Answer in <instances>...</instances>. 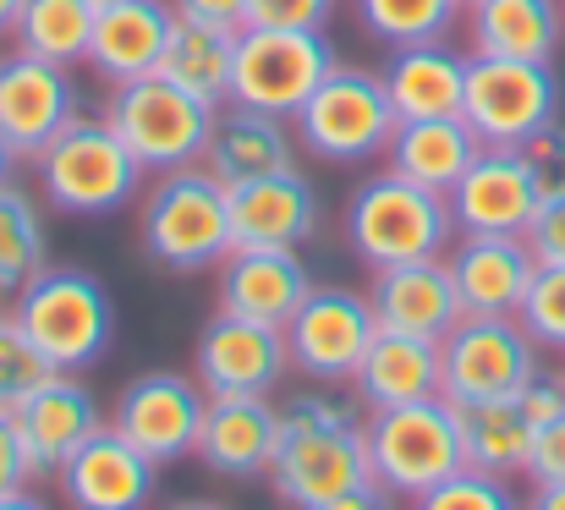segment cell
Returning <instances> with one entry per match:
<instances>
[{
    "label": "cell",
    "instance_id": "obj_38",
    "mask_svg": "<svg viewBox=\"0 0 565 510\" xmlns=\"http://www.w3.org/2000/svg\"><path fill=\"white\" fill-rule=\"evenodd\" d=\"M341 0H247L242 28H324Z\"/></svg>",
    "mask_w": 565,
    "mask_h": 510
},
{
    "label": "cell",
    "instance_id": "obj_40",
    "mask_svg": "<svg viewBox=\"0 0 565 510\" xmlns=\"http://www.w3.org/2000/svg\"><path fill=\"white\" fill-rule=\"evenodd\" d=\"M527 247L539 253V264H565V192L539 203V214L527 225Z\"/></svg>",
    "mask_w": 565,
    "mask_h": 510
},
{
    "label": "cell",
    "instance_id": "obj_36",
    "mask_svg": "<svg viewBox=\"0 0 565 510\" xmlns=\"http://www.w3.org/2000/svg\"><path fill=\"white\" fill-rule=\"evenodd\" d=\"M412 510H522V500L511 495L505 478L478 472V467H461L445 484H434L428 495H417Z\"/></svg>",
    "mask_w": 565,
    "mask_h": 510
},
{
    "label": "cell",
    "instance_id": "obj_54",
    "mask_svg": "<svg viewBox=\"0 0 565 510\" xmlns=\"http://www.w3.org/2000/svg\"><path fill=\"white\" fill-rule=\"evenodd\" d=\"M561 6H565V0H561Z\"/></svg>",
    "mask_w": 565,
    "mask_h": 510
},
{
    "label": "cell",
    "instance_id": "obj_23",
    "mask_svg": "<svg viewBox=\"0 0 565 510\" xmlns=\"http://www.w3.org/2000/svg\"><path fill=\"white\" fill-rule=\"evenodd\" d=\"M369 302H374L379 330H395V336L445 340L461 319H467L445 258H417V264H390V269H374Z\"/></svg>",
    "mask_w": 565,
    "mask_h": 510
},
{
    "label": "cell",
    "instance_id": "obj_47",
    "mask_svg": "<svg viewBox=\"0 0 565 510\" xmlns=\"http://www.w3.org/2000/svg\"><path fill=\"white\" fill-rule=\"evenodd\" d=\"M0 510H50L39 495H28V489H11V495H0Z\"/></svg>",
    "mask_w": 565,
    "mask_h": 510
},
{
    "label": "cell",
    "instance_id": "obj_5",
    "mask_svg": "<svg viewBox=\"0 0 565 510\" xmlns=\"http://www.w3.org/2000/svg\"><path fill=\"white\" fill-rule=\"evenodd\" d=\"M369 461H374V484H384L390 495L401 500L428 495L434 484L467 467L461 406L445 395H428V401L369 412Z\"/></svg>",
    "mask_w": 565,
    "mask_h": 510
},
{
    "label": "cell",
    "instance_id": "obj_24",
    "mask_svg": "<svg viewBox=\"0 0 565 510\" xmlns=\"http://www.w3.org/2000/svg\"><path fill=\"white\" fill-rule=\"evenodd\" d=\"M177 28V6L171 0H110L94 17V39H88V66L116 88V83H138L154 77L166 61Z\"/></svg>",
    "mask_w": 565,
    "mask_h": 510
},
{
    "label": "cell",
    "instance_id": "obj_33",
    "mask_svg": "<svg viewBox=\"0 0 565 510\" xmlns=\"http://www.w3.org/2000/svg\"><path fill=\"white\" fill-rule=\"evenodd\" d=\"M44 264H50L44 209L28 187L6 181L0 187V302H11Z\"/></svg>",
    "mask_w": 565,
    "mask_h": 510
},
{
    "label": "cell",
    "instance_id": "obj_28",
    "mask_svg": "<svg viewBox=\"0 0 565 510\" xmlns=\"http://www.w3.org/2000/svg\"><path fill=\"white\" fill-rule=\"evenodd\" d=\"M467 44L472 55L555 61V50L565 44V6L561 0H472Z\"/></svg>",
    "mask_w": 565,
    "mask_h": 510
},
{
    "label": "cell",
    "instance_id": "obj_43",
    "mask_svg": "<svg viewBox=\"0 0 565 510\" xmlns=\"http://www.w3.org/2000/svg\"><path fill=\"white\" fill-rule=\"evenodd\" d=\"M33 484V461L22 450V434H17V417L0 412V495L11 489H28Z\"/></svg>",
    "mask_w": 565,
    "mask_h": 510
},
{
    "label": "cell",
    "instance_id": "obj_52",
    "mask_svg": "<svg viewBox=\"0 0 565 510\" xmlns=\"http://www.w3.org/2000/svg\"><path fill=\"white\" fill-rule=\"evenodd\" d=\"M461 6H472V0H461Z\"/></svg>",
    "mask_w": 565,
    "mask_h": 510
},
{
    "label": "cell",
    "instance_id": "obj_30",
    "mask_svg": "<svg viewBox=\"0 0 565 510\" xmlns=\"http://www.w3.org/2000/svg\"><path fill=\"white\" fill-rule=\"evenodd\" d=\"M236 33L225 22H198V17H177L160 77H171L177 88L198 94L203 105H231V72H236Z\"/></svg>",
    "mask_w": 565,
    "mask_h": 510
},
{
    "label": "cell",
    "instance_id": "obj_51",
    "mask_svg": "<svg viewBox=\"0 0 565 510\" xmlns=\"http://www.w3.org/2000/svg\"><path fill=\"white\" fill-rule=\"evenodd\" d=\"M94 6H110V0H94Z\"/></svg>",
    "mask_w": 565,
    "mask_h": 510
},
{
    "label": "cell",
    "instance_id": "obj_11",
    "mask_svg": "<svg viewBox=\"0 0 565 510\" xmlns=\"http://www.w3.org/2000/svg\"><path fill=\"white\" fill-rule=\"evenodd\" d=\"M439 357H445V401H456V406L522 395V384L539 373V340L527 336L522 319L467 314L439 340Z\"/></svg>",
    "mask_w": 565,
    "mask_h": 510
},
{
    "label": "cell",
    "instance_id": "obj_7",
    "mask_svg": "<svg viewBox=\"0 0 565 510\" xmlns=\"http://www.w3.org/2000/svg\"><path fill=\"white\" fill-rule=\"evenodd\" d=\"M214 116H220V105H203L198 94L177 88L160 72L138 77V83H116L110 105H105V121L121 132V144L138 155V166L154 170V176L160 170L203 166Z\"/></svg>",
    "mask_w": 565,
    "mask_h": 510
},
{
    "label": "cell",
    "instance_id": "obj_39",
    "mask_svg": "<svg viewBox=\"0 0 565 510\" xmlns=\"http://www.w3.org/2000/svg\"><path fill=\"white\" fill-rule=\"evenodd\" d=\"M522 160H527V170H533V181H539L544 198L565 192V121L561 116L522 144Z\"/></svg>",
    "mask_w": 565,
    "mask_h": 510
},
{
    "label": "cell",
    "instance_id": "obj_53",
    "mask_svg": "<svg viewBox=\"0 0 565 510\" xmlns=\"http://www.w3.org/2000/svg\"><path fill=\"white\" fill-rule=\"evenodd\" d=\"M0 319H6V314H0Z\"/></svg>",
    "mask_w": 565,
    "mask_h": 510
},
{
    "label": "cell",
    "instance_id": "obj_6",
    "mask_svg": "<svg viewBox=\"0 0 565 510\" xmlns=\"http://www.w3.org/2000/svg\"><path fill=\"white\" fill-rule=\"evenodd\" d=\"M395 127H401V116L390 105L384 72H369V66H335L308 94V105L291 116L297 144L330 166H363V160L384 155Z\"/></svg>",
    "mask_w": 565,
    "mask_h": 510
},
{
    "label": "cell",
    "instance_id": "obj_15",
    "mask_svg": "<svg viewBox=\"0 0 565 510\" xmlns=\"http://www.w3.org/2000/svg\"><path fill=\"white\" fill-rule=\"evenodd\" d=\"M192 373L209 395H269L291 373L286 330L258 325V319H236V314H214L198 336Z\"/></svg>",
    "mask_w": 565,
    "mask_h": 510
},
{
    "label": "cell",
    "instance_id": "obj_20",
    "mask_svg": "<svg viewBox=\"0 0 565 510\" xmlns=\"http://www.w3.org/2000/svg\"><path fill=\"white\" fill-rule=\"evenodd\" d=\"M11 417H17L22 450H28V461H33V478H55L61 461H66L83 439H94V434L110 423L105 406L94 401V390H88L77 373H55V379L39 384Z\"/></svg>",
    "mask_w": 565,
    "mask_h": 510
},
{
    "label": "cell",
    "instance_id": "obj_14",
    "mask_svg": "<svg viewBox=\"0 0 565 510\" xmlns=\"http://www.w3.org/2000/svg\"><path fill=\"white\" fill-rule=\"evenodd\" d=\"M83 116V94L72 66L39 61V55H0V138L17 149V160H39L44 144Z\"/></svg>",
    "mask_w": 565,
    "mask_h": 510
},
{
    "label": "cell",
    "instance_id": "obj_13",
    "mask_svg": "<svg viewBox=\"0 0 565 510\" xmlns=\"http://www.w3.org/2000/svg\"><path fill=\"white\" fill-rule=\"evenodd\" d=\"M203 412H209V390L198 384V373L154 368V373H138V379L116 395L110 428H116L121 439H132L149 461L171 467V461H182V456H198Z\"/></svg>",
    "mask_w": 565,
    "mask_h": 510
},
{
    "label": "cell",
    "instance_id": "obj_25",
    "mask_svg": "<svg viewBox=\"0 0 565 510\" xmlns=\"http://www.w3.org/2000/svg\"><path fill=\"white\" fill-rule=\"evenodd\" d=\"M291 166H297L291 121L247 110V105H220L209 149H203V170L214 181L242 187V181H258V176H275V170H291Z\"/></svg>",
    "mask_w": 565,
    "mask_h": 510
},
{
    "label": "cell",
    "instance_id": "obj_41",
    "mask_svg": "<svg viewBox=\"0 0 565 510\" xmlns=\"http://www.w3.org/2000/svg\"><path fill=\"white\" fill-rule=\"evenodd\" d=\"M527 478H533V484H565V412L561 417H550V423L533 434Z\"/></svg>",
    "mask_w": 565,
    "mask_h": 510
},
{
    "label": "cell",
    "instance_id": "obj_31",
    "mask_svg": "<svg viewBox=\"0 0 565 510\" xmlns=\"http://www.w3.org/2000/svg\"><path fill=\"white\" fill-rule=\"evenodd\" d=\"M533 434L539 428H533V417L522 412L516 395L483 401V406H461V450H467V467H478V472H494V478L527 472Z\"/></svg>",
    "mask_w": 565,
    "mask_h": 510
},
{
    "label": "cell",
    "instance_id": "obj_29",
    "mask_svg": "<svg viewBox=\"0 0 565 510\" xmlns=\"http://www.w3.org/2000/svg\"><path fill=\"white\" fill-rule=\"evenodd\" d=\"M478 132L461 121V116H423V121H401L384 160L390 170H401L406 181L417 187H434V192H450L467 166L478 160Z\"/></svg>",
    "mask_w": 565,
    "mask_h": 510
},
{
    "label": "cell",
    "instance_id": "obj_19",
    "mask_svg": "<svg viewBox=\"0 0 565 510\" xmlns=\"http://www.w3.org/2000/svg\"><path fill=\"white\" fill-rule=\"evenodd\" d=\"M214 275H220V291H214L220 314L280 325V330L313 291V275L297 258V247H231Z\"/></svg>",
    "mask_w": 565,
    "mask_h": 510
},
{
    "label": "cell",
    "instance_id": "obj_2",
    "mask_svg": "<svg viewBox=\"0 0 565 510\" xmlns=\"http://www.w3.org/2000/svg\"><path fill=\"white\" fill-rule=\"evenodd\" d=\"M450 242H456L450 198L434 192V187L406 181L401 170H379L347 198V247L369 269L445 258Z\"/></svg>",
    "mask_w": 565,
    "mask_h": 510
},
{
    "label": "cell",
    "instance_id": "obj_9",
    "mask_svg": "<svg viewBox=\"0 0 565 510\" xmlns=\"http://www.w3.org/2000/svg\"><path fill=\"white\" fill-rule=\"evenodd\" d=\"M561 116L555 61H511V55H467L461 121L489 149H522L539 127Z\"/></svg>",
    "mask_w": 565,
    "mask_h": 510
},
{
    "label": "cell",
    "instance_id": "obj_48",
    "mask_svg": "<svg viewBox=\"0 0 565 510\" xmlns=\"http://www.w3.org/2000/svg\"><path fill=\"white\" fill-rule=\"evenodd\" d=\"M17 11H22V0H0V39L17 28Z\"/></svg>",
    "mask_w": 565,
    "mask_h": 510
},
{
    "label": "cell",
    "instance_id": "obj_34",
    "mask_svg": "<svg viewBox=\"0 0 565 510\" xmlns=\"http://www.w3.org/2000/svg\"><path fill=\"white\" fill-rule=\"evenodd\" d=\"M467 6L461 0H358V22L363 33L401 50V44H428V39H445L456 28Z\"/></svg>",
    "mask_w": 565,
    "mask_h": 510
},
{
    "label": "cell",
    "instance_id": "obj_27",
    "mask_svg": "<svg viewBox=\"0 0 565 510\" xmlns=\"http://www.w3.org/2000/svg\"><path fill=\"white\" fill-rule=\"evenodd\" d=\"M358 401L369 412L384 406H406V401H428V395H445V357H439V340L423 336H395V330H379L358 379H352Z\"/></svg>",
    "mask_w": 565,
    "mask_h": 510
},
{
    "label": "cell",
    "instance_id": "obj_18",
    "mask_svg": "<svg viewBox=\"0 0 565 510\" xmlns=\"http://www.w3.org/2000/svg\"><path fill=\"white\" fill-rule=\"evenodd\" d=\"M450 214H456V236L461 231H489V236H527L544 192L533 181V170L522 160V149H478V160L467 176L445 192Z\"/></svg>",
    "mask_w": 565,
    "mask_h": 510
},
{
    "label": "cell",
    "instance_id": "obj_44",
    "mask_svg": "<svg viewBox=\"0 0 565 510\" xmlns=\"http://www.w3.org/2000/svg\"><path fill=\"white\" fill-rule=\"evenodd\" d=\"M319 510H401V495H390L384 484H358V489H347V495H335L330 506H319Z\"/></svg>",
    "mask_w": 565,
    "mask_h": 510
},
{
    "label": "cell",
    "instance_id": "obj_21",
    "mask_svg": "<svg viewBox=\"0 0 565 510\" xmlns=\"http://www.w3.org/2000/svg\"><path fill=\"white\" fill-rule=\"evenodd\" d=\"M280 450V406L269 395H209L203 434H198V461L214 478H269Z\"/></svg>",
    "mask_w": 565,
    "mask_h": 510
},
{
    "label": "cell",
    "instance_id": "obj_42",
    "mask_svg": "<svg viewBox=\"0 0 565 510\" xmlns=\"http://www.w3.org/2000/svg\"><path fill=\"white\" fill-rule=\"evenodd\" d=\"M516 401H522V412L533 417V428H544L550 417H561L565 412V373H544V368H539V373L522 384Z\"/></svg>",
    "mask_w": 565,
    "mask_h": 510
},
{
    "label": "cell",
    "instance_id": "obj_26",
    "mask_svg": "<svg viewBox=\"0 0 565 510\" xmlns=\"http://www.w3.org/2000/svg\"><path fill=\"white\" fill-rule=\"evenodd\" d=\"M384 88L401 121H423V116H461V94H467V55L450 50L445 39L428 44H401L384 61Z\"/></svg>",
    "mask_w": 565,
    "mask_h": 510
},
{
    "label": "cell",
    "instance_id": "obj_8",
    "mask_svg": "<svg viewBox=\"0 0 565 510\" xmlns=\"http://www.w3.org/2000/svg\"><path fill=\"white\" fill-rule=\"evenodd\" d=\"M335 66L341 61H335V44L324 39V28H242L231 105L291 121Z\"/></svg>",
    "mask_w": 565,
    "mask_h": 510
},
{
    "label": "cell",
    "instance_id": "obj_45",
    "mask_svg": "<svg viewBox=\"0 0 565 510\" xmlns=\"http://www.w3.org/2000/svg\"><path fill=\"white\" fill-rule=\"evenodd\" d=\"M177 17H198V22H225V28H242V11L247 0H171Z\"/></svg>",
    "mask_w": 565,
    "mask_h": 510
},
{
    "label": "cell",
    "instance_id": "obj_37",
    "mask_svg": "<svg viewBox=\"0 0 565 510\" xmlns=\"http://www.w3.org/2000/svg\"><path fill=\"white\" fill-rule=\"evenodd\" d=\"M527 325V336L550 351H565V264H539L533 286H527V302L516 314Z\"/></svg>",
    "mask_w": 565,
    "mask_h": 510
},
{
    "label": "cell",
    "instance_id": "obj_50",
    "mask_svg": "<svg viewBox=\"0 0 565 510\" xmlns=\"http://www.w3.org/2000/svg\"><path fill=\"white\" fill-rule=\"evenodd\" d=\"M171 510H225V506H214V500H182V506H171Z\"/></svg>",
    "mask_w": 565,
    "mask_h": 510
},
{
    "label": "cell",
    "instance_id": "obj_10",
    "mask_svg": "<svg viewBox=\"0 0 565 510\" xmlns=\"http://www.w3.org/2000/svg\"><path fill=\"white\" fill-rule=\"evenodd\" d=\"M369 478H374L369 417L363 423H313V428H286L280 423V450H275L269 484L291 510L330 506L335 495H347Z\"/></svg>",
    "mask_w": 565,
    "mask_h": 510
},
{
    "label": "cell",
    "instance_id": "obj_49",
    "mask_svg": "<svg viewBox=\"0 0 565 510\" xmlns=\"http://www.w3.org/2000/svg\"><path fill=\"white\" fill-rule=\"evenodd\" d=\"M11 170H17V149H11V144L0 138V187L11 181Z\"/></svg>",
    "mask_w": 565,
    "mask_h": 510
},
{
    "label": "cell",
    "instance_id": "obj_12",
    "mask_svg": "<svg viewBox=\"0 0 565 510\" xmlns=\"http://www.w3.org/2000/svg\"><path fill=\"white\" fill-rule=\"evenodd\" d=\"M374 336V302H369V291H352V286H313L302 297V308L286 319L291 368L308 373L313 384H352Z\"/></svg>",
    "mask_w": 565,
    "mask_h": 510
},
{
    "label": "cell",
    "instance_id": "obj_3",
    "mask_svg": "<svg viewBox=\"0 0 565 510\" xmlns=\"http://www.w3.org/2000/svg\"><path fill=\"white\" fill-rule=\"evenodd\" d=\"M138 242L143 253L171 275H203L220 269L231 253V198L225 181L203 166L160 170L138 209Z\"/></svg>",
    "mask_w": 565,
    "mask_h": 510
},
{
    "label": "cell",
    "instance_id": "obj_17",
    "mask_svg": "<svg viewBox=\"0 0 565 510\" xmlns=\"http://www.w3.org/2000/svg\"><path fill=\"white\" fill-rule=\"evenodd\" d=\"M445 264L461 314H483V319H516L539 275V253L527 247V236H489V231H461Z\"/></svg>",
    "mask_w": 565,
    "mask_h": 510
},
{
    "label": "cell",
    "instance_id": "obj_22",
    "mask_svg": "<svg viewBox=\"0 0 565 510\" xmlns=\"http://www.w3.org/2000/svg\"><path fill=\"white\" fill-rule=\"evenodd\" d=\"M225 198H231V247H302L319 231V192L297 166L225 187Z\"/></svg>",
    "mask_w": 565,
    "mask_h": 510
},
{
    "label": "cell",
    "instance_id": "obj_4",
    "mask_svg": "<svg viewBox=\"0 0 565 510\" xmlns=\"http://www.w3.org/2000/svg\"><path fill=\"white\" fill-rule=\"evenodd\" d=\"M33 170H39L44 203L61 209V214H83V220L127 209L138 198L143 176H149L105 116H72L44 144V155L33 160Z\"/></svg>",
    "mask_w": 565,
    "mask_h": 510
},
{
    "label": "cell",
    "instance_id": "obj_35",
    "mask_svg": "<svg viewBox=\"0 0 565 510\" xmlns=\"http://www.w3.org/2000/svg\"><path fill=\"white\" fill-rule=\"evenodd\" d=\"M50 379H55L50 357L22 336V325L6 314V319H0V412H17V406H22L39 384H50Z\"/></svg>",
    "mask_w": 565,
    "mask_h": 510
},
{
    "label": "cell",
    "instance_id": "obj_1",
    "mask_svg": "<svg viewBox=\"0 0 565 510\" xmlns=\"http://www.w3.org/2000/svg\"><path fill=\"white\" fill-rule=\"evenodd\" d=\"M22 336L33 340L55 373H83L94 368L110 340H116V302L99 275L72 269V264H44L6 308Z\"/></svg>",
    "mask_w": 565,
    "mask_h": 510
},
{
    "label": "cell",
    "instance_id": "obj_46",
    "mask_svg": "<svg viewBox=\"0 0 565 510\" xmlns=\"http://www.w3.org/2000/svg\"><path fill=\"white\" fill-rule=\"evenodd\" d=\"M522 510H565V484H533V500Z\"/></svg>",
    "mask_w": 565,
    "mask_h": 510
},
{
    "label": "cell",
    "instance_id": "obj_16",
    "mask_svg": "<svg viewBox=\"0 0 565 510\" xmlns=\"http://www.w3.org/2000/svg\"><path fill=\"white\" fill-rule=\"evenodd\" d=\"M154 484H160V461H149L110 423L94 439H83L55 472V489L72 510H143L154 500Z\"/></svg>",
    "mask_w": 565,
    "mask_h": 510
},
{
    "label": "cell",
    "instance_id": "obj_32",
    "mask_svg": "<svg viewBox=\"0 0 565 510\" xmlns=\"http://www.w3.org/2000/svg\"><path fill=\"white\" fill-rule=\"evenodd\" d=\"M94 0H22L17 28H11V50L55 61V66H77L88 61V39H94Z\"/></svg>",
    "mask_w": 565,
    "mask_h": 510
}]
</instances>
